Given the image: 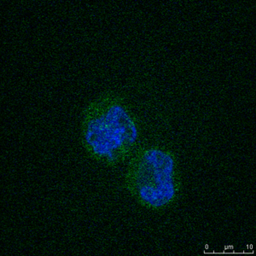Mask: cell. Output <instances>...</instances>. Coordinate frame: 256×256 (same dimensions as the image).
Listing matches in <instances>:
<instances>
[{"mask_svg":"<svg viewBox=\"0 0 256 256\" xmlns=\"http://www.w3.org/2000/svg\"><path fill=\"white\" fill-rule=\"evenodd\" d=\"M82 141L90 158L105 166H116L138 148L140 125L122 96L102 94L84 110Z\"/></svg>","mask_w":256,"mask_h":256,"instance_id":"obj_1","label":"cell"},{"mask_svg":"<svg viewBox=\"0 0 256 256\" xmlns=\"http://www.w3.org/2000/svg\"><path fill=\"white\" fill-rule=\"evenodd\" d=\"M125 182L128 192L146 208L168 207L176 201L180 190L174 154L162 146L138 148L130 158Z\"/></svg>","mask_w":256,"mask_h":256,"instance_id":"obj_2","label":"cell"}]
</instances>
